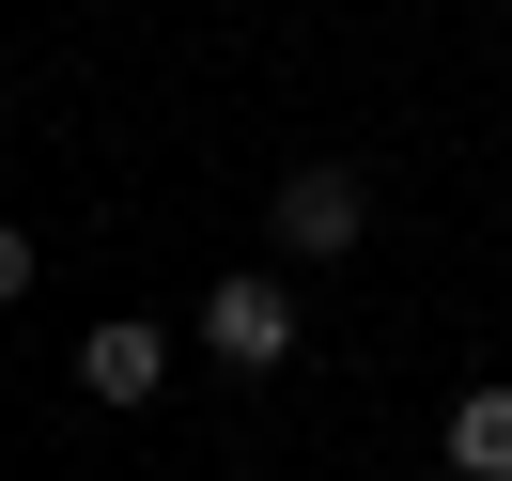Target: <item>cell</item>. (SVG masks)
I'll return each instance as SVG.
<instances>
[{"label":"cell","mask_w":512,"mask_h":481,"mask_svg":"<svg viewBox=\"0 0 512 481\" xmlns=\"http://www.w3.org/2000/svg\"><path fill=\"white\" fill-rule=\"evenodd\" d=\"M450 481H512V373H481L450 404Z\"/></svg>","instance_id":"4"},{"label":"cell","mask_w":512,"mask_h":481,"mask_svg":"<svg viewBox=\"0 0 512 481\" xmlns=\"http://www.w3.org/2000/svg\"><path fill=\"white\" fill-rule=\"evenodd\" d=\"M264 233H280L295 264H342L357 233H373V187H357L342 156H295V171H280V202H264Z\"/></svg>","instance_id":"2"},{"label":"cell","mask_w":512,"mask_h":481,"mask_svg":"<svg viewBox=\"0 0 512 481\" xmlns=\"http://www.w3.org/2000/svg\"><path fill=\"white\" fill-rule=\"evenodd\" d=\"M32 264H47V249H32L16 218H0V295H32Z\"/></svg>","instance_id":"5"},{"label":"cell","mask_w":512,"mask_h":481,"mask_svg":"<svg viewBox=\"0 0 512 481\" xmlns=\"http://www.w3.org/2000/svg\"><path fill=\"white\" fill-rule=\"evenodd\" d=\"M202 357H218V373H295V280L233 264V280L202 295Z\"/></svg>","instance_id":"1"},{"label":"cell","mask_w":512,"mask_h":481,"mask_svg":"<svg viewBox=\"0 0 512 481\" xmlns=\"http://www.w3.org/2000/svg\"><path fill=\"white\" fill-rule=\"evenodd\" d=\"M78 388H94V404H156V388H171V326L109 311L94 342H78Z\"/></svg>","instance_id":"3"}]
</instances>
